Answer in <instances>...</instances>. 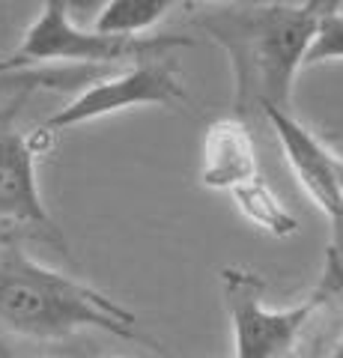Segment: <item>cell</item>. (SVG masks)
<instances>
[{
  "label": "cell",
  "mask_w": 343,
  "mask_h": 358,
  "mask_svg": "<svg viewBox=\"0 0 343 358\" xmlns=\"http://www.w3.org/2000/svg\"><path fill=\"white\" fill-rule=\"evenodd\" d=\"M257 176V147L245 120L227 117L206 129L200 182L218 192H233Z\"/></svg>",
  "instance_id": "ba28073f"
},
{
  "label": "cell",
  "mask_w": 343,
  "mask_h": 358,
  "mask_svg": "<svg viewBox=\"0 0 343 358\" xmlns=\"http://www.w3.org/2000/svg\"><path fill=\"white\" fill-rule=\"evenodd\" d=\"M0 224L36 230L66 254V242L51 221L36 182V150L30 138L6 129L0 134Z\"/></svg>",
  "instance_id": "52a82bcc"
},
{
  "label": "cell",
  "mask_w": 343,
  "mask_h": 358,
  "mask_svg": "<svg viewBox=\"0 0 343 358\" xmlns=\"http://www.w3.org/2000/svg\"><path fill=\"white\" fill-rule=\"evenodd\" d=\"M311 293L323 301V305L343 293V209L337 215H331V236L326 245L323 275H319V281Z\"/></svg>",
  "instance_id": "8fae6325"
},
{
  "label": "cell",
  "mask_w": 343,
  "mask_h": 358,
  "mask_svg": "<svg viewBox=\"0 0 343 358\" xmlns=\"http://www.w3.org/2000/svg\"><path fill=\"white\" fill-rule=\"evenodd\" d=\"M180 45H191L182 36H140V39H117L98 36L93 30H81L72 24L69 3L45 0L36 21L24 30V39L0 72L24 69L42 63H123V60H147L156 54H168Z\"/></svg>",
  "instance_id": "3957f363"
},
{
  "label": "cell",
  "mask_w": 343,
  "mask_h": 358,
  "mask_svg": "<svg viewBox=\"0 0 343 358\" xmlns=\"http://www.w3.org/2000/svg\"><path fill=\"white\" fill-rule=\"evenodd\" d=\"M176 6H180L176 0H110L98 9L93 33L117 39H140V33H149Z\"/></svg>",
  "instance_id": "9c48e42d"
},
{
  "label": "cell",
  "mask_w": 343,
  "mask_h": 358,
  "mask_svg": "<svg viewBox=\"0 0 343 358\" xmlns=\"http://www.w3.org/2000/svg\"><path fill=\"white\" fill-rule=\"evenodd\" d=\"M0 329L33 341H63L96 329L135 343L138 317L96 287L36 263L18 245H0Z\"/></svg>",
  "instance_id": "7a4b0ae2"
},
{
  "label": "cell",
  "mask_w": 343,
  "mask_h": 358,
  "mask_svg": "<svg viewBox=\"0 0 343 358\" xmlns=\"http://www.w3.org/2000/svg\"><path fill=\"white\" fill-rule=\"evenodd\" d=\"M265 278L251 268H221V296L233 326V358H295L302 331L323 308L314 293L293 308H265Z\"/></svg>",
  "instance_id": "277c9868"
},
{
  "label": "cell",
  "mask_w": 343,
  "mask_h": 358,
  "mask_svg": "<svg viewBox=\"0 0 343 358\" xmlns=\"http://www.w3.org/2000/svg\"><path fill=\"white\" fill-rule=\"evenodd\" d=\"M263 120L272 126L286 155V164L293 167L298 185L307 192V197L328 218L337 215L343 209V155L331 150L323 138H316L307 126H302L293 117V110L265 108Z\"/></svg>",
  "instance_id": "8992f818"
},
{
  "label": "cell",
  "mask_w": 343,
  "mask_h": 358,
  "mask_svg": "<svg viewBox=\"0 0 343 358\" xmlns=\"http://www.w3.org/2000/svg\"><path fill=\"white\" fill-rule=\"evenodd\" d=\"M230 194H233L242 215H245L254 227H260L263 233H269V236L286 239V236H293V233L298 230L295 215L281 203L278 194L272 192L269 182H265L260 173L254 179H248L245 185L233 188Z\"/></svg>",
  "instance_id": "30bf717a"
},
{
  "label": "cell",
  "mask_w": 343,
  "mask_h": 358,
  "mask_svg": "<svg viewBox=\"0 0 343 358\" xmlns=\"http://www.w3.org/2000/svg\"><path fill=\"white\" fill-rule=\"evenodd\" d=\"M326 358H343V331L335 338V343H331V350H328V355Z\"/></svg>",
  "instance_id": "4fadbf2b"
},
{
  "label": "cell",
  "mask_w": 343,
  "mask_h": 358,
  "mask_svg": "<svg viewBox=\"0 0 343 358\" xmlns=\"http://www.w3.org/2000/svg\"><path fill=\"white\" fill-rule=\"evenodd\" d=\"M328 3H221L197 15V27L221 45L233 72V108L245 120L265 108L293 110L295 75L307 60Z\"/></svg>",
  "instance_id": "6da1fadb"
},
{
  "label": "cell",
  "mask_w": 343,
  "mask_h": 358,
  "mask_svg": "<svg viewBox=\"0 0 343 358\" xmlns=\"http://www.w3.org/2000/svg\"><path fill=\"white\" fill-rule=\"evenodd\" d=\"M328 60H343V13L337 3H328L323 18H319L316 36L311 42L305 66H316Z\"/></svg>",
  "instance_id": "7c38bea8"
},
{
  "label": "cell",
  "mask_w": 343,
  "mask_h": 358,
  "mask_svg": "<svg viewBox=\"0 0 343 358\" xmlns=\"http://www.w3.org/2000/svg\"><path fill=\"white\" fill-rule=\"evenodd\" d=\"M185 102V87L180 81L173 54H156V57L138 60L129 69L110 72L96 78L90 87H84L69 105H63L57 114L48 117L42 131H63L84 122L110 117L117 110L138 108V105H180Z\"/></svg>",
  "instance_id": "5b68a950"
}]
</instances>
